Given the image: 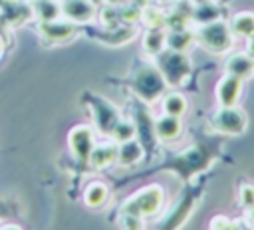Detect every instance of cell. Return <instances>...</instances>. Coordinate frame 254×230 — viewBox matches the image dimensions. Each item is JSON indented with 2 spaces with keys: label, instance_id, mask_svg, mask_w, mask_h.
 <instances>
[{
  "label": "cell",
  "instance_id": "603a6c76",
  "mask_svg": "<svg viewBox=\"0 0 254 230\" xmlns=\"http://www.w3.org/2000/svg\"><path fill=\"white\" fill-rule=\"evenodd\" d=\"M111 135L115 139V143H125L135 139V125L129 121H117L115 127L111 129Z\"/></svg>",
  "mask_w": 254,
  "mask_h": 230
},
{
  "label": "cell",
  "instance_id": "f546056e",
  "mask_svg": "<svg viewBox=\"0 0 254 230\" xmlns=\"http://www.w3.org/2000/svg\"><path fill=\"white\" fill-rule=\"evenodd\" d=\"M135 6H139V8H145L147 4H149V0H131Z\"/></svg>",
  "mask_w": 254,
  "mask_h": 230
},
{
  "label": "cell",
  "instance_id": "9a60e30c",
  "mask_svg": "<svg viewBox=\"0 0 254 230\" xmlns=\"http://www.w3.org/2000/svg\"><path fill=\"white\" fill-rule=\"evenodd\" d=\"M230 30L234 36L248 38L254 34V12H238L230 20Z\"/></svg>",
  "mask_w": 254,
  "mask_h": 230
},
{
  "label": "cell",
  "instance_id": "8fae6325",
  "mask_svg": "<svg viewBox=\"0 0 254 230\" xmlns=\"http://www.w3.org/2000/svg\"><path fill=\"white\" fill-rule=\"evenodd\" d=\"M163 85H165V79H163L161 71H155V69L143 71L139 75V81H137V89L145 99H153L155 95H159Z\"/></svg>",
  "mask_w": 254,
  "mask_h": 230
},
{
  "label": "cell",
  "instance_id": "83f0119b",
  "mask_svg": "<svg viewBox=\"0 0 254 230\" xmlns=\"http://www.w3.org/2000/svg\"><path fill=\"white\" fill-rule=\"evenodd\" d=\"M242 220L246 222V226H248L250 230H254V206L244 208V218H242Z\"/></svg>",
  "mask_w": 254,
  "mask_h": 230
},
{
  "label": "cell",
  "instance_id": "5b68a950",
  "mask_svg": "<svg viewBox=\"0 0 254 230\" xmlns=\"http://www.w3.org/2000/svg\"><path fill=\"white\" fill-rule=\"evenodd\" d=\"M240 93H242V79L230 75V73H224L218 83H216V101H218V107H232L238 103L240 99Z\"/></svg>",
  "mask_w": 254,
  "mask_h": 230
},
{
  "label": "cell",
  "instance_id": "6da1fadb",
  "mask_svg": "<svg viewBox=\"0 0 254 230\" xmlns=\"http://www.w3.org/2000/svg\"><path fill=\"white\" fill-rule=\"evenodd\" d=\"M194 42H198L210 54H226L232 48L234 34L226 22L212 20L198 26V30L194 32Z\"/></svg>",
  "mask_w": 254,
  "mask_h": 230
},
{
  "label": "cell",
  "instance_id": "30bf717a",
  "mask_svg": "<svg viewBox=\"0 0 254 230\" xmlns=\"http://www.w3.org/2000/svg\"><path fill=\"white\" fill-rule=\"evenodd\" d=\"M226 73L238 77V79H248L250 75H254V59L244 52V54H232L228 56L226 63H224Z\"/></svg>",
  "mask_w": 254,
  "mask_h": 230
},
{
  "label": "cell",
  "instance_id": "277c9868",
  "mask_svg": "<svg viewBox=\"0 0 254 230\" xmlns=\"http://www.w3.org/2000/svg\"><path fill=\"white\" fill-rule=\"evenodd\" d=\"M161 75L167 83L171 85H181L189 73H190V63L185 56V52H175V50H169V52H161Z\"/></svg>",
  "mask_w": 254,
  "mask_h": 230
},
{
  "label": "cell",
  "instance_id": "7402d4cb",
  "mask_svg": "<svg viewBox=\"0 0 254 230\" xmlns=\"http://www.w3.org/2000/svg\"><path fill=\"white\" fill-rule=\"evenodd\" d=\"M210 230H250L244 220H232L224 214H218L210 220Z\"/></svg>",
  "mask_w": 254,
  "mask_h": 230
},
{
  "label": "cell",
  "instance_id": "5bb4252c",
  "mask_svg": "<svg viewBox=\"0 0 254 230\" xmlns=\"http://www.w3.org/2000/svg\"><path fill=\"white\" fill-rule=\"evenodd\" d=\"M143 157V147L131 139V141H125V143H119L117 147V163L123 165V167H131V165H137Z\"/></svg>",
  "mask_w": 254,
  "mask_h": 230
},
{
  "label": "cell",
  "instance_id": "1f68e13d",
  "mask_svg": "<svg viewBox=\"0 0 254 230\" xmlns=\"http://www.w3.org/2000/svg\"><path fill=\"white\" fill-rule=\"evenodd\" d=\"M0 230H22V228L16 226V224H8V226H4V228H0Z\"/></svg>",
  "mask_w": 254,
  "mask_h": 230
},
{
  "label": "cell",
  "instance_id": "7a4b0ae2",
  "mask_svg": "<svg viewBox=\"0 0 254 230\" xmlns=\"http://www.w3.org/2000/svg\"><path fill=\"white\" fill-rule=\"evenodd\" d=\"M165 202V190L159 184H149L141 190H137L123 206L125 214H133L139 218L155 216Z\"/></svg>",
  "mask_w": 254,
  "mask_h": 230
},
{
  "label": "cell",
  "instance_id": "d6986e66",
  "mask_svg": "<svg viewBox=\"0 0 254 230\" xmlns=\"http://www.w3.org/2000/svg\"><path fill=\"white\" fill-rule=\"evenodd\" d=\"M187 99L185 95L177 93V91H171L163 97V111L167 115H175V117H183L187 113Z\"/></svg>",
  "mask_w": 254,
  "mask_h": 230
},
{
  "label": "cell",
  "instance_id": "4316f807",
  "mask_svg": "<svg viewBox=\"0 0 254 230\" xmlns=\"http://www.w3.org/2000/svg\"><path fill=\"white\" fill-rule=\"evenodd\" d=\"M121 228L123 230H143V218L133 214H121Z\"/></svg>",
  "mask_w": 254,
  "mask_h": 230
},
{
  "label": "cell",
  "instance_id": "4dcf8cb0",
  "mask_svg": "<svg viewBox=\"0 0 254 230\" xmlns=\"http://www.w3.org/2000/svg\"><path fill=\"white\" fill-rule=\"evenodd\" d=\"M107 4H111V6H121V4H125V0H107Z\"/></svg>",
  "mask_w": 254,
  "mask_h": 230
},
{
  "label": "cell",
  "instance_id": "4fadbf2b",
  "mask_svg": "<svg viewBox=\"0 0 254 230\" xmlns=\"http://www.w3.org/2000/svg\"><path fill=\"white\" fill-rule=\"evenodd\" d=\"M117 147L115 143H101V145H93L91 153H89V165L93 169H103L111 163L117 161Z\"/></svg>",
  "mask_w": 254,
  "mask_h": 230
},
{
  "label": "cell",
  "instance_id": "7c38bea8",
  "mask_svg": "<svg viewBox=\"0 0 254 230\" xmlns=\"http://www.w3.org/2000/svg\"><path fill=\"white\" fill-rule=\"evenodd\" d=\"M155 133L161 141H177L183 133V123H181V117H175V115H163L157 119L155 123Z\"/></svg>",
  "mask_w": 254,
  "mask_h": 230
},
{
  "label": "cell",
  "instance_id": "ffe728a7",
  "mask_svg": "<svg viewBox=\"0 0 254 230\" xmlns=\"http://www.w3.org/2000/svg\"><path fill=\"white\" fill-rule=\"evenodd\" d=\"M34 14L40 22H50V20H58L62 16V10H60V4H56L54 0H36Z\"/></svg>",
  "mask_w": 254,
  "mask_h": 230
},
{
  "label": "cell",
  "instance_id": "8992f818",
  "mask_svg": "<svg viewBox=\"0 0 254 230\" xmlns=\"http://www.w3.org/2000/svg\"><path fill=\"white\" fill-rule=\"evenodd\" d=\"M60 10L62 16H65V20L73 24L91 22L95 18V4L91 0H62Z\"/></svg>",
  "mask_w": 254,
  "mask_h": 230
},
{
  "label": "cell",
  "instance_id": "44dd1931",
  "mask_svg": "<svg viewBox=\"0 0 254 230\" xmlns=\"http://www.w3.org/2000/svg\"><path fill=\"white\" fill-rule=\"evenodd\" d=\"M141 20L147 24V28H165L167 26V16L157 8V6H145L141 8Z\"/></svg>",
  "mask_w": 254,
  "mask_h": 230
},
{
  "label": "cell",
  "instance_id": "d4e9b609",
  "mask_svg": "<svg viewBox=\"0 0 254 230\" xmlns=\"http://www.w3.org/2000/svg\"><path fill=\"white\" fill-rule=\"evenodd\" d=\"M99 18H101V22L107 26V28H113L117 22H119V6H105L103 10H101V14H99Z\"/></svg>",
  "mask_w": 254,
  "mask_h": 230
},
{
  "label": "cell",
  "instance_id": "ac0fdd59",
  "mask_svg": "<svg viewBox=\"0 0 254 230\" xmlns=\"http://www.w3.org/2000/svg\"><path fill=\"white\" fill-rule=\"evenodd\" d=\"M165 46H167V34L163 32V28H151L143 36V50L149 54L159 56L161 52H165Z\"/></svg>",
  "mask_w": 254,
  "mask_h": 230
},
{
  "label": "cell",
  "instance_id": "cb8c5ba5",
  "mask_svg": "<svg viewBox=\"0 0 254 230\" xmlns=\"http://www.w3.org/2000/svg\"><path fill=\"white\" fill-rule=\"evenodd\" d=\"M139 18H141V8L135 6L133 2L119 6V20H121V22H135V20H139Z\"/></svg>",
  "mask_w": 254,
  "mask_h": 230
},
{
  "label": "cell",
  "instance_id": "ba28073f",
  "mask_svg": "<svg viewBox=\"0 0 254 230\" xmlns=\"http://www.w3.org/2000/svg\"><path fill=\"white\" fill-rule=\"evenodd\" d=\"M40 34L48 42H67L75 34V24L69 20H50V22H40Z\"/></svg>",
  "mask_w": 254,
  "mask_h": 230
},
{
  "label": "cell",
  "instance_id": "52a82bcc",
  "mask_svg": "<svg viewBox=\"0 0 254 230\" xmlns=\"http://www.w3.org/2000/svg\"><path fill=\"white\" fill-rule=\"evenodd\" d=\"M93 131L85 125H77L69 133V149L79 161H87L93 149Z\"/></svg>",
  "mask_w": 254,
  "mask_h": 230
},
{
  "label": "cell",
  "instance_id": "e0dca14e",
  "mask_svg": "<svg viewBox=\"0 0 254 230\" xmlns=\"http://www.w3.org/2000/svg\"><path fill=\"white\" fill-rule=\"evenodd\" d=\"M107 194H109V190H107V186L103 182H89L85 186V190H83V202L89 208H99V206L105 204Z\"/></svg>",
  "mask_w": 254,
  "mask_h": 230
},
{
  "label": "cell",
  "instance_id": "9c48e42d",
  "mask_svg": "<svg viewBox=\"0 0 254 230\" xmlns=\"http://www.w3.org/2000/svg\"><path fill=\"white\" fill-rule=\"evenodd\" d=\"M194 204H196V198H194L190 192L185 194V196H181L179 202H177V206H175V208L169 212V216L165 218V222H161L163 230H177L181 224H185L187 218H189V214L192 212Z\"/></svg>",
  "mask_w": 254,
  "mask_h": 230
},
{
  "label": "cell",
  "instance_id": "836d02e7",
  "mask_svg": "<svg viewBox=\"0 0 254 230\" xmlns=\"http://www.w3.org/2000/svg\"><path fill=\"white\" fill-rule=\"evenodd\" d=\"M2 6H4V0H0V8H2Z\"/></svg>",
  "mask_w": 254,
  "mask_h": 230
},
{
  "label": "cell",
  "instance_id": "2e32d148",
  "mask_svg": "<svg viewBox=\"0 0 254 230\" xmlns=\"http://www.w3.org/2000/svg\"><path fill=\"white\" fill-rule=\"evenodd\" d=\"M192 42H194V32H190L187 28L171 30L167 34V46H169V50H175V52H187Z\"/></svg>",
  "mask_w": 254,
  "mask_h": 230
},
{
  "label": "cell",
  "instance_id": "3957f363",
  "mask_svg": "<svg viewBox=\"0 0 254 230\" xmlns=\"http://www.w3.org/2000/svg\"><path fill=\"white\" fill-rule=\"evenodd\" d=\"M212 127L222 135H242L248 127V115L238 105L218 107L212 115Z\"/></svg>",
  "mask_w": 254,
  "mask_h": 230
},
{
  "label": "cell",
  "instance_id": "d6a6232c",
  "mask_svg": "<svg viewBox=\"0 0 254 230\" xmlns=\"http://www.w3.org/2000/svg\"><path fill=\"white\" fill-rule=\"evenodd\" d=\"M2 52H4V42H2V38H0V56H2Z\"/></svg>",
  "mask_w": 254,
  "mask_h": 230
},
{
  "label": "cell",
  "instance_id": "484cf974",
  "mask_svg": "<svg viewBox=\"0 0 254 230\" xmlns=\"http://www.w3.org/2000/svg\"><path fill=\"white\" fill-rule=\"evenodd\" d=\"M238 200L244 208H250L254 206V184L250 182H244L240 188H238Z\"/></svg>",
  "mask_w": 254,
  "mask_h": 230
},
{
  "label": "cell",
  "instance_id": "f1b7e54d",
  "mask_svg": "<svg viewBox=\"0 0 254 230\" xmlns=\"http://www.w3.org/2000/svg\"><path fill=\"white\" fill-rule=\"evenodd\" d=\"M246 54H248V56L254 59V34L246 38Z\"/></svg>",
  "mask_w": 254,
  "mask_h": 230
}]
</instances>
